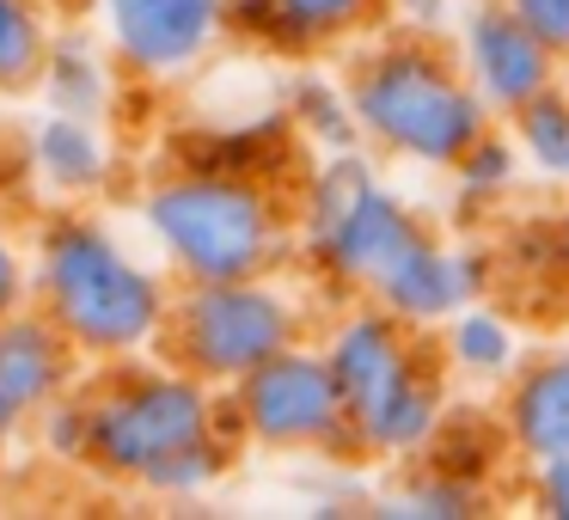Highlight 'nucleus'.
<instances>
[{
    "mask_svg": "<svg viewBox=\"0 0 569 520\" xmlns=\"http://www.w3.org/2000/svg\"><path fill=\"white\" fill-rule=\"evenodd\" d=\"M31 307L74 343L87 368L153 356L172 312V276L141 258L111 221L80 202L50 209L31 227Z\"/></svg>",
    "mask_w": 569,
    "mask_h": 520,
    "instance_id": "2",
    "label": "nucleus"
},
{
    "mask_svg": "<svg viewBox=\"0 0 569 520\" xmlns=\"http://www.w3.org/2000/svg\"><path fill=\"white\" fill-rule=\"evenodd\" d=\"M26 166H31V184L50 190L56 202H87L111 184L117 148L99 129V117L43 111V123L26 136Z\"/></svg>",
    "mask_w": 569,
    "mask_h": 520,
    "instance_id": "15",
    "label": "nucleus"
},
{
    "mask_svg": "<svg viewBox=\"0 0 569 520\" xmlns=\"http://www.w3.org/2000/svg\"><path fill=\"white\" fill-rule=\"evenodd\" d=\"M136 221L172 282H233L295 263V190L172 160L136 197Z\"/></svg>",
    "mask_w": 569,
    "mask_h": 520,
    "instance_id": "3",
    "label": "nucleus"
},
{
    "mask_svg": "<svg viewBox=\"0 0 569 520\" xmlns=\"http://www.w3.org/2000/svg\"><path fill=\"white\" fill-rule=\"evenodd\" d=\"M0 453H7V441H0Z\"/></svg>",
    "mask_w": 569,
    "mask_h": 520,
    "instance_id": "30",
    "label": "nucleus"
},
{
    "mask_svg": "<svg viewBox=\"0 0 569 520\" xmlns=\"http://www.w3.org/2000/svg\"><path fill=\"white\" fill-rule=\"evenodd\" d=\"M496 508V490L478 478H459V471L435 466V459H405L398 478L386 490H373L368 514L380 520H483Z\"/></svg>",
    "mask_w": 569,
    "mask_h": 520,
    "instance_id": "17",
    "label": "nucleus"
},
{
    "mask_svg": "<svg viewBox=\"0 0 569 520\" xmlns=\"http://www.w3.org/2000/svg\"><path fill=\"white\" fill-rule=\"evenodd\" d=\"M80 398H87V459L111 490H136L153 502H197L227 471L239 466V434L227 429L221 392L197 380L190 368L153 356L104 361V368L80 373Z\"/></svg>",
    "mask_w": 569,
    "mask_h": 520,
    "instance_id": "1",
    "label": "nucleus"
},
{
    "mask_svg": "<svg viewBox=\"0 0 569 520\" xmlns=\"http://www.w3.org/2000/svg\"><path fill=\"white\" fill-rule=\"evenodd\" d=\"M386 26V0H227V43L270 62H319Z\"/></svg>",
    "mask_w": 569,
    "mask_h": 520,
    "instance_id": "11",
    "label": "nucleus"
},
{
    "mask_svg": "<svg viewBox=\"0 0 569 520\" xmlns=\"http://www.w3.org/2000/svg\"><path fill=\"white\" fill-rule=\"evenodd\" d=\"M520 172H527V160H520L508 123H490L466 153H459L453 172H447V178H453V209H459V214L502 209V202L520 190Z\"/></svg>",
    "mask_w": 569,
    "mask_h": 520,
    "instance_id": "22",
    "label": "nucleus"
},
{
    "mask_svg": "<svg viewBox=\"0 0 569 520\" xmlns=\"http://www.w3.org/2000/svg\"><path fill=\"white\" fill-rule=\"evenodd\" d=\"M117 74L123 68L111 62V50L80 31H62L50 38V56H43V74H38V92L50 111H68V117H111V99H117Z\"/></svg>",
    "mask_w": 569,
    "mask_h": 520,
    "instance_id": "18",
    "label": "nucleus"
},
{
    "mask_svg": "<svg viewBox=\"0 0 569 520\" xmlns=\"http://www.w3.org/2000/svg\"><path fill=\"white\" fill-rule=\"evenodd\" d=\"M172 160H190V166H221V172H246V178H270V184L295 190L300 172H307V141L300 129L288 123L282 104L270 111H251V117H233V123H202V129H184L172 148Z\"/></svg>",
    "mask_w": 569,
    "mask_h": 520,
    "instance_id": "14",
    "label": "nucleus"
},
{
    "mask_svg": "<svg viewBox=\"0 0 569 520\" xmlns=\"http://www.w3.org/2000/svg\"><path fill=\"white\" fill-rule=\"evenodd\" d=\"M221 410H227V429L239 434V447L288 453V459H356L349 410L319 337L288 343L282 356H270L246 380H233L221 392Z\"/></svg>",
    "mask_w": 569,
    "mask_h": 520,
    "instance_id": "7",
    "label": "nucleus"
},
{
    "mask_svg": "<svg viewBox=\"0 0 569 520\" xmlns=\"http://www.w3.org/2000/svg\"><path fill=\"white\" fill-rule=\"evenodd\" d=\"M447 50L459 56V68H466V80L478 87V99L490 104L496 123H502L508 111H520L532 92H545L551 80H563V62L508 13V0H466V13H459Z\"/></svg>",
    "mask_w": 569,
    "mask_h": 520,
    "instance_id": "10",
    "label": "nucleus"
},
{
    "mask_svg": "<svg viewBox=\"0 0 569 520\" xmlns=\"http://www.w3.org/2000/svg\"><path fill=\"white\" fill-rule=\"evenodd\" d=\"M282 111L288 123L300 129V141H307V153H343V148H361V123L356 111H349V92H343V74H319V68H307V74L288 80L282 92Z\"/></svg>",
    "mask_w": 569,
    "mask_h": 520,
    "instance_id": "21",
    "label": "nucleus"
},
{
    "mask_svg": "<svg viewBox=\"0 0 569 520\" xmlns=\"http://www.w3.org/2000/svg\"><path fill=\"white\" fill-rule=\"evenodd\" d=\"M466 13V0H386V26L392 31H410V38H435L447 43Z\"/></svg>",
    "mask_w": 569,
    "mask_h": 520,
    "instance_id": "26",
    "label": "nucleus"
},
{
    "mask_svg": "<svg viewBox=\"0 0 569 520\" xmlns=\"http://www.w3.org/2000/svg\"><path fill=\"white\" fill-rule=\"evenodd\" d=\"M496 270H502V282L569 294V209H545L532 221H515L496 246Z\"/></svg>",
    "mask_w": 569,
    "mask_h": 520,
    "instance_id": "20",
    "label": "nucleus"
},
{
    "mask_svg": "<svg viewBox=\"0 0 569 520\" xmlns=\"http://www.w3.org/2000/svg\"><path fill=\"white\" fill-rule=\"evenodd\" d=\"M50 38H56V31H50L43 0H0V99L38 92Z\"/></svg>",
    "mask_w": 569,
    "mask_h": 520,
    "instance_id": "24",
    "label": "nucleus"
},
{
    "mask_svg": "<svg viewBox=\"0 0 569 520\" xmlns=\"http://www.w3.org/2000/svg\"><path fill=\"white\" fill-rule=\"evenodd\" d=\"M422 459H435V466L459 471V478H478L496 490L508 459H515V447H508V434H502L496 404H453L441 417V429H435V441L422 447Z\"/></svg>",
    "mask_w": 569,
    "mask_h": 520,
    "instance_id": "19",
    "label": "nucleus"
},
{
    "mask_svg": "<svg viewBox=\"0 0 569 520\" xmlns=\"http://www.w3.org/2000/svg\"><path fill=\"white\" fill-rule=\"evenodd\" d=\"M496 282H502L496 246H478V239H441L429 227V233L373 282L368 300H380L386 312H398V319L417 324V331H441L459 307L490 300Z\"/></svg>",
    "mask_w": 569,
    "mask_h": 520,
    "instance_id": "9",
    "label": "nucleus"
},
{
    "mask_svg": "<svg viewBox=\"0 0 569 520\" xmlns=\"http://www.w3.org/2000/svg\"><path fill=\"white\" fill-rule=\"evenodd\" d=\"M520 502L539 520H569V459H539V466H520Z\"/></svg>",
    "mask_w": 569,
    "mask_h": 520,
    "instance_id": "27",
    "label": "nucleus"
},
{
    "mask_svg": "<svg viewBox=\"0 0 569 520\" xmlns=\"http://www.w3.org/2000/svg\"><path fill=\"white\" fill-rule=\"evenodd\" d=\"M422 233V209L398 184H386L368 148L312 153L295 184V263L331 300H368L373 282Z\"/></svg>",
    "mask_w": 569,
    "mask_h": 520,
    "instance_id": "5",
    "label": "nucleus"
},
{
    "mask_svg": "<svg viewBox=\"0 0 569 520\" xmlns=\"http://www.w3.org/2000/svg\"><path fill=\"white\" fill-rule=\"evenodd\" d=\"M104 50L129 80H184L227 43V0H92Z\"/></svg>",
    "mask_w": 569,
    "mask_h": 520,
    "instance_id": "8",
    "label": "nucleus"
},
{
    "mask_svg": "<svg viewBox=\"0 0 569 520\" xmlns=\"http://www.w3.org/2000/svg\"><path fill=\"white\" fill-rule=\"evenodd\" d=\"M312 337V294L288 282V270L270 276H233V282H172V312H166L160 356L227 392L282 356L288 343Z\"/></svg>",
    "mask_w": 569,
    "mask_h": 520,
    "instance_id": "6",
    "label": "nucleus"
},
{
    "mask_svg": "<svg viewBox=\"0 0 569 520\" xmlns=\"http://www.w3.org/2000/svg\"><path fill=\"white\" fill-rule=\"evenodd\" d=\"M435 349H441L453 386L466 380V386L496 392V386H502L508 373L520 368V356H527V337H520V324L508 319L502 307H490V300H471V307H459L453 319L435 331Z\"/></svg>",
    "mask_w": 569,
    "mask_h": 520,
    "instance_id": "16",
    "label": "nucleus"
},
{
    "mask_svg": "<svg viewBox=\"0 0 569 520\" xmlns=\"http://www.w3.org/2000/svg\"><path fill=\"white\" fill-rule=\"evenodd\" d=\"M502 123H508V136H515L527 172L551 178V184H569V87L563 80L532 92V99L520 104V111H508Z\"/></svg>",
    "mask_w": 569,
    "mask_h": 520,
    "instance_id": "23",
    "label": "nucleus"
},
{
    "mask_svg": "<svg viewBox=\"0 0 569 520\" xmlns=\"http://www.w3.org/2000/svg\"><path fill=\"white\" fill-rule=\"evenodd\" d=\"M31 429H38V447L56 466H80V459H87V398H80V380L68 386V392H56Z\"/></svg>",
    "mask_w": 569,
    "mask_h": 520,
    "instance_id": "25",
    "label": "nucleus"
},
{
    "mask_svg": "<svg viewBox=\"0 0 569 520\" xmlns=\"http://www.w3.org/2000/svg\"><path fill=\"white\" fill-rule=\"evenodd\" d=\"M343 92L361 123V148L373 160L410 166V172L447 178L459 166V153L496 123L447 43L410 38V31L392 26L368 31L361 50H349Z\"/></svg>",
    "mask_w": 569,
    "mask_h": 520,
    "instance_id": "4",
    "label": "nucleus"
},
{
    "mask_svg": "<svg viewBox=\"0 0 569 520\" xmlns=\"http://www.w3.org/2000/svg\"><path fill=\"white\" fill-rule=\"evenodd\" d=\"M508 13L569 68V0H508Z\"/></svg>",
    "mask_w": 569,
    "mask_h": 520,
    "instance_id": "29",
    "label": "nucleus"
},
{
    "mask_svg": "<svg viewBox=\"0 0 569 520\" xmlns=\"http://www.w3.org/2000/svg\"><path fill=\"white\" fill-rule=\"evenodd\" d=\"M31 307V246L0 221V319Z\"/></svg>",
    "mask_w": 569,
    "mask_h": 520,
    "instance_id": "28",
    "label": "nucleus"
},
{
    "mask_svg": "<svg viewBox=\"0 0 569 520\" xmlns=\"http://www.w3.org/2000/svg\"><path fill=\"white\" fill-rule=\"evenodd\" d=\"M80 368L87 361L74 356V343L38 307L0 319V441L13 447L43 417V404L80 380Z\"/></svg>",
    "mask_w": 569,
    "mask_h": 520,
    "instance_id": "12",
    "label": "nucleus"
},
{
    "mask_svg": "<svg viewBox=\"0 0 569 520\" xmlns=\"http://www.w3.org/2000/svg\"><path fill=\"white\" fill-rule=\"evenodd\" d=\"M496 417L515 447V466L569 459V343L527 349L520 368L496 386Z\"/></svg>",
    "mask_w": 569,
    "mask_h": 520,
    "instance_id": "13",
    "label": "nucleus"
}]
</instances>
